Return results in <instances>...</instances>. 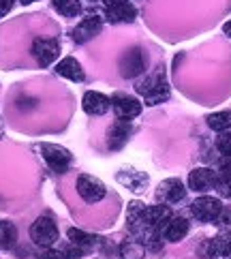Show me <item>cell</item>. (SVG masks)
Masks as SVG:
<instances>
[{
    "label": "cell",
    "instance_id": "6da1fadb",
    "mask_svg": "<svg viewBox=\"0 0 231 259\" xmlns=\"http://www.w3.org/2000/svg\"><path fill=\"white\" fill-rule=\"evenodd\" d=\"M137 92L144 95L148 105H159L163 101L169 99V84L165 79L163 71H154L150 77H146L140 86H137Z\"/></svg>",
    "mask_w": 231,
    "mask_h": 259
},
{
    "label": "cell",
    "instance_id": "7a4b0ae2",
    "mask_svg": "<svg viewBox=\"0 0 231 259\" xmlns=\"http://www.w3.org/2000/svg\"><path fill=\"white\" fill-rule=\"evenodd\" d=\"M30 238L34 244L43 248H50L58 240V227L52 217H39L30 227Z\"/></svg>",
    "mask_w": 231,
    "mask_h": 259
},
{
    "label": "cell",
    "instance_id": "3957f363",
    "mask_svg": "<svg viewBox=\"0 0 231 259\" xmlns=\"http://www.w3.org/2000/svg\"><path fill=\"white\" fill-rule=\"evenodd\" d=\"M41 152H43L45 163H48L56 174H64L69 169L71 161H73V156H71V152L67 150V148L56 146V144H43Z\"/></svg>",
    "mask_w": 231,
    "mask_h": 259
},
{
    "label": "cell",
    "instance_id": "277c9868",
    "mask_svg": "<svg viewBox=\"0 0 231 259\" xmlns=\"http://www.w3.org/2000/svg\"><path fill=\"white\" fill-rule=\"evenodd\" d=\"M77 193L81 197H84L88 203H97L105 197V184L101 182L99 178H95V176H88V174H81L77 178Z\"/></svg>",
    "mask_w": 231,
    "mask_h": 259
},
{
    "label": "cell",
    "instance_id": "5b68a950",
    "mask_svg": "<svg viewBox=\"0 0 231 259\" xmlns=\"http://www.w3.org/2000/svg\"><path fill=\"white\" fill-rule=\"evenodd\" d=\"M193 217L203 221V223H210V221H216L220 217V212H223V203H220V199L216 197H199L193 201Z\"/></svg>",
    "mask_w": 231,
    "mask_h": 259
},
{
    "label": "cell",
    "instance_id": "8992f818",
    "mask_svg": "<svg viewBox=\"0 0 231 259\" xmlns=\"http://www.w3.org/2000/svg\"><path fill=\"white\" fill-rule=\"evenodd\" d=\"M58 54H60V45L56 39H36L32 43V56L41 67H50L58 58Z\"/></svg>",
    "mask_w": 231,
    "mask_h": 259
},
{
    "label": "cell",
    "instance_id": "52a82bcc",
    "mask_svg": "<svg viewBox=\"0 0 231 259\" xmlns=\"http://www.w3.org/2000/svg\"><path fill=\"white\" fill-rule=\"evenodd\" d=\"M112 105H114V112L120 120H133L142 114V103L128 95H116L112 99Z\"/></svg>",
    "mask_w": 231,
    "mask_h": 259
},
{
    "label": "cell",
    "instance_id": "ba28073f",
    "mask_svg": "<svg viewBox=\"0 0 231 259\" xmlns=\"http://www.w3.org/2000/svg\"><path fill=\"white\" fill-rule=\"evenodd\" d=\"M216 182H218L216 171H212L208 167H197L189 176V187L191 191H197V193H206L210 189H214Z\"/></svg>",
    "mask_w": 231,
    "mask_h": 259
},
{
    "label": "cell",
    "instance_id": "9c48e42d",
    "mask_svg": "<svg viewBox=\"0 0 231 259\" xmlns=\"http://www.w3.org/2000/svg\"><path fill=\"white\" fill-rule=\"evenodd\" d=\"M101 26H103V20H101L99 15H88L75 26V28H73V39H75L77 43H86V41L92 39V36L99 34Z\"/></svg>",
    "mask_w": 231,
    "mask_h": 259
},
{
    "label": "cell",
    "instance_id": "30bf717a",
    "mask_svg": "<svg viewBox=\"0 0 231 259\" xmlns=\"http://www.w3.org/2000/svg\"><path fill=\"white\" fill-rule=\"evenodd\" d=\"M144 71V54L140 50H128L122 60H120V73H122V77L131 79V77H137L140 73Z\"/></svg>",
    "mask_w": 231,
    "mask_h": 259
},
{
    "label": "cell",
    "instance_id": "8fae6325",
    "mask_svg": "<svg viewBox=\"0 0 231 259\" xmlns=\"http://www.w3.org/2000/svg\"><path fill=\"white\" fill-rule=\"evenodd\" d=\"M169 219H171L169 206H150L144 212V227H148L150 231H159L165 227Z\"/></svg>",
    "mask_w": 231,
    "mask_h": 259
},
{
    "label": "cell",
    "instance_id": "7c38bea8",
    "mask_svg": "<svg viewBox=\"0 0 231 259\" xmlns=\"http://www.w3.org/2000/svg\"><path fill=\"white\" fill-rule=\"evenodd\" d=\"M81 105H84L86 114L101 116V114H105L107 109L112 107V99L105 97V95H101V92L90 90V92H86V95H84V101H81Z\"/></svg>",
    "mask_w": 231,
    "mask_h": 259
},
{
    "label": "cell",
    "instance_id": "4fadbf2b",
    "mask_svg": "<svg viewBox=\"0 0 231 259\" xmlns=\"http://www.w3.org/2000/svg\"><path fill=\"white\" fill-rule=\"evenodd\" d=\"M128 135H131V124H128V120L118 118V122L112 124V128H109V133H107L109 150H120V148L128 142Z\"/></svg>",
    "mask_w": 231,
    "mask_h": 259
},
{
    "label": "cell",
    "instance_id": "5bb4252c",
    "mask_svg": "<svg viewBox=\"0 0 231 259\" xmlns=\"http://www.w3.org/2000/svg\"><path fill=\"white\" fill-rule=\"evenodd\" d=\"M210 259H231V231H225L208 242Z\"/></svg>",
    "mask_w": 231,
    "mask_h": 259
},
{
    "label": "cell",
    "instance_id": "9a60e30c",
    "mask_svg": "<svg viewBox=\"0 0 231 259\" xmlns=\"http://www.w3.org/2000/svg\"><path fill=\"white\" fill-rule=\"evenodd\" d=\"M161 231H163L165 240H169V242H180V240L189 234V221L184 217H171Z\"/></svg>",
    "mask_w": 231,
    "mask_h": 259
},
{
    "label": "cell",
    "instance_id": "2e32d148",
    "mask_svg": "<svg viewBox=\"0 0 231 259\" xmlns=\"http://www.w3.org/2000/svg\"><path fill=\"white\" fill-rule=\"evenodd\" d=\"M184 184L178 180V178H171V180H165L161 187H159V199H163V201H167V203H178V201H182L184 199Z\"/></svg>",
    "mask_w": 231,
    "mask_h": 259
},
{
    "label": "cell",
    "instance_id": "e0dca14e",
    "mask_svg": "<svg viewBox=\"0 0 231 259\" xmlns=\"http://www.w3.org/2000/svg\"><path fill=\"white\" fill-rule=\"evenodd\" d=\"M135 17H137V9L131 3H124V5L107 9V20L112 24H131Z\"/></svg>",
    "mask_w": 231,
    "mask_h": 259
},
{
    "label": "cell",
    "instance_id": "ac0fdd59",
    "mask_svg": "<svg viewBox=\"0 0 231 259\" xmlns=\"http://www.w3.org/2000/svg\"><path fill=\"white\" fill-rule=\"evenodd\" d=\"M56 73L64 79H71V81H84V71H81V64L75 58H64L58 62Z\"/></svg>",
    "mask_w": 231,
    "mask_h": 259
},
{
    "label": "cell",
    "instance_id": "d6986e66",
    "mask_svg": "<svg viewBox=\"0 0 231 259\" xmlns=\"http://www.w3.org/2000/svg\"><path fill=\"white\" fill-rule=\"evenodd\" d=\"M69 240H71V244H75L77 248H81V251H88V248H92L97 244V236H92L88 234V231H81V229H69Z\"/></svg>",
    "mask_w": 231,
    "mask_h": 259
},
{
    "label": "cell",
    "instance_id": "ffe728a7",
    "mask_svg": "<svg viewBox=\"0 0 231 259\" xmlns=\"http://www.w3.org/2000/svg\"><path fill=\"white\" fill-rule=\"evenodd\" d=\"M52 5L64 17H75V15L81 13V3L79 0H52Z\"/></svg>",
    "mask_w": 231,
    "mask_h": 259
},
{
    "label": "cell",
    "instance_id": "44dd1931",
    "mask_svg": "<svg viewBox=\"0 0 231 259\" xmlns=\"http://www.w3.org/2000/svg\"><path fill=\"white\" fill-rule=\"evenodd\" d=\"M17 240V227L9 221H0V248H11Z\"/></svg>",
    "mask_w": 231,
    "mask_h": 259
},
{
    "label": "cell",
    "instance_id": "7402d4cb",
    "mask_svg": "<svg viewBox=\"0 0 231 259\" xmlns=\"http://www.w3.org/2000/svg\"><path fill=\"white\" fill-rule=\"evenodd\" d=\"M208 126L212 131H218L223 133L231 126V112H216V114H210L208 116Z\"/></svg>",
    "mask_w": 231,
    "mask_h": 259
},
{
    "label": "cell",
    "instance_id": "603a6c76",
    "mask_svg": "<svg viewBox=\"0 0 231 259\" xmlns=\"http://www.w3.org/2000/svg\"><path fill=\"white\" fill-rule=\"evenodd\" d=\"M144 212H146V206L142 201H131L128 203V212H126L128 225L131 227H142L144 225Z\"/></svg>",
    "mask_w": 231,
    "mask_h": 259
},
{
    "label": "cell",
    "instance_id": "cb8c5ba5",
    "mask_svg": "<svg viewBox=\"0 0 231 259\" xmlns=\"http://www.w3.org/2000/svg\"><path fill=\"white\" fill-rule=\"evenodd\" d=\"M216 187H218V191L223 193L225 197L231 199V163H223V165H220V174H218Z\"/></svg>",
    "mask_w": 231,
    "mask_h": 259
},
{
    "label": "cell",
    "instance_id": "d4e9b609",
    "mask_svg": "<svg viewBox=\"0 0 231 259\" xmlns=\"http://www.w3.org/2000/svg\"><path fill=\"white\" fill-rule=\"evenodd\" d=\"M216 148L220 152H223L225 156H231V133H220L218 140H216Z\"/></svg>",
    "mask_w": 231,
    "mask_h": 259
},
{
    "label": "cell",
    "instance_id": "484cf974",
    "mask_svg": "<svg viewBox=\"0 0 231 259\" xmlns=\"http://www.w3.org/2000/svg\"><path fill=\"white\" fill-rule=\"evenodd\" d=\"M39 259H69V255L64 253V248H62V251H56V248H48V251H43L39 255Z\"/></svg>",
    "mask_w": 231,
    "mask_h": 259
},
{
    "label": "cell",
    "instance_id": "4316f807",
    "mask_svg": "<svg viewBox=\"0 0 231 259\" xmlns=\"http://www.w3.org/2000/svg\"><path fill=\"white\" fill-rule=\"evenodd\" d=\"M13 9V0H0V17H5Z\"/></svg>",
    "mask_w": 231,
    "mask_h": 259
},
{
    "label": "cell",
    "instance_id": "83f0119b",
    "mask_svg": "<svg viewBox=\"0 0 231 259\" xmlns=\"http://www.w3.org/2000/svg\"><path fill=\"white\" fill-rule=\"evenodd\" d=\"M124 3H128V0H103V5H105L107 9L118 7V5H124Z\"/></svg>",
    "mask_w": 231,
    "mask_h": 259
},
{
    "label": "cell",
    "instance_id": "f1b7e54d",
    "mask_svg": "<svg viewBox=\"0 0 231 259\" xmlns=\"http://www.w3.org/2000/svg\"><path fill=\"white\" fill-rule=\"evenodd\" d=\"M223 30H225V34H227V36H231V20H229V22L223 26Z\"/></svg>",
    "mask_w": 231,
    "mask_h": 259
},
{
    "label": "cell",
    "instance_id": "f546056e",
    "mask_svg": "<svg viewBox=\"0 0 231 259\" xmlns=\"http://www.w3.org/2000/svg\"><path fill=\"white\" fill-rule=\"evenodd\" d=\"M30 3H36V0H22V5H30Z\"/></svg>",
    "mask_w": 231,
    "mask_h": 259
}]
</instances>
